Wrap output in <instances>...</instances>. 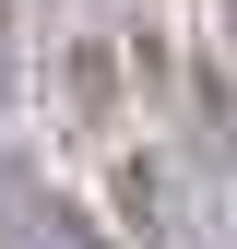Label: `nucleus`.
<instances>
[{
    "instance_id": "1",
    "label": "nucleus",
    "mask_w": 237,
    "mask_h": 249,
    "mask_svg": "<svg viewBox=\"0 0 237 249\" xmlns=\"http://www.w3.org/2000/svg\"><path fill=\"white\" fill-rule=\"evenodd\" d=\"M107 202H118V226H131L142 249H202V213H190V190H178L166 154H118V166H107Z\"/></svg>"
},
{
    "instance_id": "2",
    "label": "nucleus",
    "mask_w": 237,
    "mask_h": 249,
    "mask_svg": "<svg viewBox=\"0 0 237 249\" xmlns=\"http://www.w3.org/2000/svg\"><path fill=\"white\" fill-rule=\"evenodd\" d=\"M0 237H12V249H107V226L71 190H48L36 166H0Z\"/></svg>"
},
{
    "instance_id": "3",
    "label": "nucleus",
    "mask_w": 237,
    "mask_h": 249,
    "mask_svg": "<svg viewBox=\"0 0 237 249\" xmlns=\"http://www.w3.org/2000/svg\"><path fill=\"white\" fill-rule=\"evenodd\" d=\"M59 119H71L83 142H107V131H118V48H95V36L59 48Z\"/></svg>"
},
{
    "instance_id": "4",
    "label": "nucleus",
    "mask_w": 237,
    "mask_h": 249,
    "mask_svg": "<svg viewBox=\"0 0 237 249\" xmlns=\"http://www.w3.org/2000/svg\"><path fill=\"white\" fill-rule=\"evenodd\" d=\"M178 107H190V154H202V166H237V95H225V71H190V83H178Z\"/></svg>"
},
{
    "instance_id": "5",
    "label": "nucleus",
    "mask_w": 237,
    "mask_h": 249,
    "mask_svg": "<svg viewBox=\"0 0 237 249\" xmlns=\"http://www.w3.org/2000/svg\"><path fill=\"white\" fill-rule=\"evenodd\" d=\"M0 119H12V24H0Z\"/></svg>"
},
{
    "instance_id": "6",
    "label": "nucleus",
    "mask_w": 237,
    "mask_h": 249,
    "mask_svg": "<svg viewBox=\"0 0 237 249\" xmlns=\"http://www.w3.org/2000/svg\"><path fill=\"white\" fill-rule=\"evenodd\" d=\"M225 59H237V0H225Z\"/></svg>"
}]
</instances>
